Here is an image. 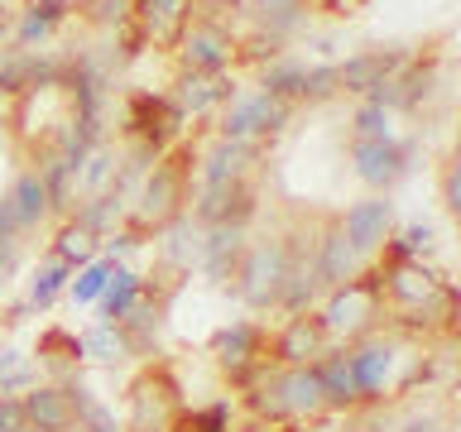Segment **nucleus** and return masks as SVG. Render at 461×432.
Masks as SVG:
<instances>
[{"label":"nucleus","instance_id":"1","mask_svg":"<svg viewBox=\"0 0 461 432\" xmlns=\"http://www.w3.org/2000/svg\"><path fill=\"white\" fill-rule=\"evenodd\" d=\"M197 154L178 149V154H158L149 178H144L140 197H135V226H168L173 216H183L187 202V173H193Z\"/></svg>","mask_w":461,"mask_h":432},{"label":"nucleus","instance_id":"2","mask_svg":"<svg viewBox=\"0 0 461 432\" xmlns=\"http://www.w3.org/2000/svg\"><path fill=\"white\" fill-rule=\"evenodd\" d=\"M240 298L250 308H274L288 284V240H259L240 255Z\"/></svg>","mask_w":461,"mask_h":432},{"label":"nucleus","instance_id":"3","mask_svg":"<svg viewBox=\"0 0 461 432\" xmlns=\"http://www.w3.org/2000/svg\"><path fill=\"white\" fill-rule=\"evenodd\" d=\"M294 121V106L288 101H274L265 92H250V96H230L226 111H221V140H269Z\"/></svg>","mask_w":461,"mask_h":432},{"label":"nucleus","instance_id":"4","mask_svg":"<svg viewBox=\"0 0 461 432\" xmlns=\"http://www.w3.org/2000/svg\"><path fill=\"white\" fill-rule=\"evenodd\" d=\"M173 49H178L183 72H207V77H216V72H226L230 58H236V39H230L216 20H187L183 34L173 39Z\"/></svg>","mask_w":461,"mask_h":432},{"label":"nucleus","instance_id":"5","mask_svg":"<svg viewBox=\"0 0 461 432\" xmlns=\"http://www.w3.org/2000/svg\"><path fill=\"white\" fill-rule=\"evenodd\" d=\"M183 121L187 115L173 106V96H149V92L135 96L125 111V130L135 135V144H144V149H154V154H164L168 140H178Z\"/></svg>","mask_w":461,"mask_h":432},{"label":"nucleus","instance_id":"6","mask_svg":"<svg viewBox=\"0 0 461 432\" xmlns=\"http://www.w3.org/2000/svg\"><path fill=\"white\" fill-rule=\"evenodd\" d=\"M212 351H216L221 370L236 384H255L259 374H265V356H259V351H265V337H259L255 322H230L226 331H216Z\"/></svg>","mask_w":461,"mask_h":432},{"label":"nucleus","instance_id":"7","mask_svg":"<svg viewBox=\"0 0 461 432\" xmlns=\"http://www.w3.org/2000/svg\"><path fill=\"white\" fill-rule=\"evenodd\" d=\"M255 216V183H197V221L202 226H240Z\"/></svg>","mask_w":461,"mask_h":432},{"label":"nucleus","instance_id":"8","mask_svg":"<svg viewBox=\"0 0 461 432\" xmlns=\"http://www.w3.org/2000/svg\"><path fill=\"white\" fill-rule=\"evenodd\" d=\"M173 413H178V384L158 370V374H144V380L135 384L125 428L130 432H168V418Z\"/></svg>","mask_w":461,"mask_h":432},{"label":"nucleus","instance_id":"9","mask_svg":"<svg viewBox=\"0 0 461 432\" xmlns=\"http://www.w3.org/2000/svg\"><path fill=\"white\" fill-rule=\"evenodd\" d=\"M409 158H413V144H399L394 135L389 140H351V164L360 173V183L370 187H389L409 173Z\"/></svg>","mask_w":461,"mask_h":432},{"label":"nucleus","instance_id":"10","mask_svg":"<svg viewBox=\"0 0 461 432\" xmlns=\"http://www.w3.org/2000/svg\"><path fill=\"white\" fill-rule=\"evenodd\" d=\"M409 49H366L356 58H346V63L337 68V86L351 96H370L380 82H389L394 72H403V63H409Z\"/></svg>","mask_w":461,"mask_h":432},{"label":"nucleus","instance_id":"11","mask_svg":"<svg viewBox=\"0 0 461 432\" xmlns=\"http://www.w3.org/2000/svg\"><path fill=\"white\" fill-rule=\"evenodd\" d=\"M389 226H394V202H384V197H360L356 207L341 216V230H346V240H351L356 255L380 250L389 240Z\"/></svg>","mask_w":461,"mask_h":432},{"label":"nucleus","instance_id":"12","mask_svg":"<svg viewBox=\"0 0 461 432\" xmlns=\"http://www.w3.org/2000/svg\"><path fill=\"white\" fill-rule=\"evenodd\" d=\"M255 158H259V144H250V140H216L212 149H202V158H197V183L250 178Z\"/></svg>","mask_w":461,"mask_h":432},{"label":"nucleus","instance_id":"13","mask_svg":"<svg viewBox=\"0 0 461 432\" xmlns=\"http://www.w3.org/2000/svg\"><path fill=\"white\" fill-rule=\"evenodd\" d=\"M312 269H317V284L322 288H341L346 279H356V250L346 240L341 221H331L322 230V240L312 245Z\"/></svg>","mask_w":461,"mask_h":432},{"label":"nucleus","instance_id":"14","mask_svg":"<svg viewBox=\"0 0 461 432\" xmlns=\"http://www.w3.org/2000/svg\"><path fill=\"white\" fill-rule=\"evenodd\" d=\"M20 409H24V423L34 428V432H63V428L77 423V418H72L68 389H53V384H34L20 399Z\"/></svg>","mask_w":461,"mask_h":432},{"label":"nucleus","instance_id":"15","mask_svg":"<svg viewBox=\"0 0 461 432\" xmlns=\"http://www.w3.org/2000/svg\"><path fill=\"white\" fill-rule=\"evenodd\" d=\"M230 96H236V82H226V72H216V77H207V72H183L173 106L183 115H207L216 106H226Z\"/></svg>","mask_w":461,"mask_h":432},{"label":"nucleus","instance_id":"16","mask_svg":"<svg viewBox=\"0 0 461 432\" xmlns=\"http://www.w3.org/2000/svg\"><path fill=\"white\" fill-rule=\"evenodd\" d=\"M322 356V322H312V317H288V327L274 337V360L288 370V365H312V360Z\"/></svg>","mask_w":461,"mask_h":432},{"label":"nucleus","instance_id":"17","mask_svg":"<svg viewBox=\"0 0 461 432\" xmlns=\"http://www.w3.org/2000/svg\"><path fill=\"white\" fill-rule=\"evenodd\" d=\"M0 202H5V212H10L14 230H29V226H39L43 216H49V187H43L39 168H24L20 178L10 183V193L0 197Z\"/></svg>","mask_w":461,"mask_h":432},{"label":"nucleus","instance_id":"18","mask_svg":"<svg viewBox=\"0 0 461 432\" xmlns=\"http://www.w3.org/2000/svg\"><path fill=\"white\" fill-rule=\"evenodd\" d=\"M274 389H279L288 418H312V413L327 409L322 384H317V370L312 365H288L284 374H274Z\"/></svg>","mask_w":461,"mask_h":432},{"label":"nucleus","instance_id":"19","mask_svg":"<svg viewBox=\"0 0 461 432\" xmlns=\"http://www.w3.org/2000/svg\"><path fill=\"white\" fill-rule=\"evenodd\" d=\"M135 24L144 29V39H178L183 24L193 20V0H135L130 5Z\"/></svg>","mask_w":461,"mask_h":432},{"label":"nucleus","instance_id":"20","mask_svg":"<svg viewBox=\"0 0 461 432\" xmlns=\"http://www.w3.org/2000/svg\"><path fill=\"white\" fill-rule=\"evenodd\" d=\"M346 365H351V380L360 389V399H375L389 380V365H394V351L384 341H366L356 351H346Z\"/></svg>","mask_w":461,"mask_h":432},{"label":"nucleus","instance_id":"21","mask_svg":"<svg viewBox=\"0 0 461 432\" xmlns=\"http://www.w3.org/2000/svg\"><path fill=\"white\" fill-rule=\"evenodd\" d=\"M240 255H245V230L240 226H212V236L202 240V269L212 279H230L240 269Z\"/></svg>","mask_w":461,"mask_h":432},{"label":"nucleus","instance_id":"22","mask_svg":"<svg viewBox=\"0 0 461 432\" xmlns=\"http://www.w3.org/2000/svg\"><path fill=\"white\" fill-rule=\"evenodd\" d=\"M312 370H317V384H322L327 409H351L360 399V389L351 380V365H346V351H322L312 360Z\"/></svg>","mask_w":461,"mask_h":432},{"label":"nucleus","instance_id":"23","mask_svg":"<svg viewBox=\"0 0 461 432\" xmlns=\"http://www.w3.org/2000/svg\"><path fill=\"white\" fill-rule=\"evenodd\" d=\"M68 20L63 5H24L20 24H14V49H34V43H49L53 29Z\"/></svg>","mask_w":461,"mask_h":432},{"label":"nucleus","instance_id":"24","mask_svg":"<svg viewBox=\"0 0 461 432\" xmlns=\"http://www.w3.org/2000/svg\"><path fill=\"white\" fill-rule=\"evenodd\" d=\"M140 293H144V279H140V274L115 265L111 284L101 288V312H106V322H121V317H125V312L140 302Z\"/></svg>","mask_w":461,"mask_h":432},{"label":"nucleus","instance_id":"25","mask_svg":"<svg viewBox=\"0 0 461 432\" xmlns=\"http://www.w3.org/2000/svg\"><path fill=\"white\" fill-rule=\"evenodd\" d=\"M259 92L274 96V101H288V106H298V101H303V63H294V58H274V63H265Z\"/></svg>","mask_w":461,"mask_h":432},{"label":"nucleus","instance_id":"26","mask_svg":"<svg viewBox=\"0 0 461 432\" xmlns=\"http://www.w3.org/2000/svg\"><path fill=\"white\" fill-rule=\"evenodd\" d=\"M303 10H308V0H250L255 24L265 29V34H274V39H284L288 29L303 20Z\"/></svg>","mask_w":461,"mask_h":432},{"label":"nucleus","instance_id":"27","mask_svg":"<svg viewBox=\"0 0 461 432\" xmlns=\"http://www.w3.org/2000/svg\"><path fill=\"white\" fill-rule=\"evenodd\" d=\"M125 351H130V341L115 322H101L82 337V356H92V360H125Z\"/></svg>","mask_w":461,"mask_h":432},{"label":"nucleus","instance_id":"28","mask_svg":"<svg viewBox=\"0 0 461 432\" xmlns=\"http://www.w3.org/2000/svg\"><path fill=\"white\" fill-rule=\"evenodd\" d=\"M92 255H96V245H92V230L86 226H63V236H58V255L53 259H63L68 269H77V265H92Z\"/></svg>","mask_w":461,"mask_h":432},{"label":"nucleus","instance_id":"29","mask_svg":"<svg viewBox=\"0 0 461 432\" xmlns=\"http://www.w3.org/2000/svg\"><path fill=\"white\" fill-rule=\"evenodd\" d=\"M68 279H72V269L63 265V259H49V265H43L39 274H34V288H29V302H34V308H49V302L63 293L68 288Z\"/></svg>","mask_w":461,"mask_h":432},{"label":"nucleus","instance_id":"30","mask_svg":"<svg viewBox=\"0 0 461 432\" xmlns=\"http://www.w3.org/2000/svg\"><path fill=\"white\" fill-rule=\"evenodd\" d=\"M115 274V259H92V265H82V274L72 279V302H96L101 288L111 284Z\"/></svg>","mask_w":461,"mask_h":432},{"label":"nucleus","instance_id":"31","mask_svg":"<svg viewBox=\"0 0 461 432\" xmlns=\"http://www.w3.org/2000/svg\"><path fill=\"white\" fill-rule=\"evenodd\" d=\"M121 207H125V197H121V193H101L96 202H86V207H82L77 226H86L92 236H96V230H111V226H115V216H121Z\"/></svg>","mask_w":461,"mask_h":432},{"label":"nucleus","instance_id":"32","mask_svg":"<svg viewBox=\"0 0 461 432\" xmlns=\"http://www.w3.org/2000/svg\"><path fill=\"white\" fill-rule=\"evenodd\" d=\"M178 432H230V403H207L197 413H178Z\"/></svg>","mask_w":461,"mask_h":432},{"label":"nucleus","instance_id":"33","mask_svg":"<svg viewBox=\"0 0 461 432\" xmlns=\"http://www.w3.org/2000/svg\"><path fill=\"white\" fill-rule=\"evenodd\" d=\"M341 86H337V63H317V68H303V101H331Z\"/></svg>","mask_w":461,"mask_h":432},{"label":"nucleus","instance_id":"34","mask_svg":"<svg viewBox=\"0 0 461 432\" xmlns=\"http://www.w3.org/2000/svg\"><path fill=\"white\" fill-rule=\"evenodd\" d=\"M356 140H389V111L366 96L356 111Z\"/></svg>","mask_w":461,"mask_h":432},{"label":"nucleus","instance_id":"35","mask_svg":"<svg viewBox=\"0 0 461 432\" xmlns=\"http://www.w3.org/2000/svg\"><path fill=\"white\" fill-rule=\"evenodd\" d=\"M250 409H255V418H269V423H288V409H284V399H279V389H274V380L250 389Z\"/></svg>","mask_w":461,"mask_h":432},{"label":"nucleus","instance_id":"36","mask_svg":"<svg viewBox=\"0 0 461 432\" xmlns=\"http://www.w3.org/2000/svg\"><path fill=\"white\" fill-rule=\"evenodd\" d=\"M432 245V226H423V221H413V226H403V236L389 245V255L394 259H413L418 250H428Z\"/></svg>","mask_w":461,"mask_h":432},{"label":"nucleus","instance_id":"37","mask_svg":"<svg viewBox=\"0 0 461 432\" xmlns=\"http://www.w3.org/2000/svg\"><path fill=\"white\" fill-rule=\"evenodd\" d=\"M130 5H135V0H82V10H92L96 24H115V29L130 20Z\"/></svg>","mask_w":461,"mask_h":432},{"label":"nucleus","instance_id":"38","mask_svg":"<svg viewBox=\"0 0 461 432\" xmlns=\"http://www.w3.org/2000/svg\"><path fill=\"white\" fill-rule=\"evenodd\" d=\"M0 432H29L24 409H20V399H14V394H0Z\"/></svg>","mask_w":461,"mask_h":432},{"label":"nucleus","instance_id":"39","mask_svg":"<svg viewBox=\"0 0 461 432\" xmlns=\"http://www.w3.org/2000/svg\"><path fill=\"white\" fill-rule=\"evenodd\" d=\"M442 207L447 212L461 207V173H456V164H447V173H442Z\"/></svg>","mask_w":461,"mask_h":432},{"label":"nucleus","instance_id":"40","mask_svg":"<svg viewBox=\"0 0 461 432\" xmlns=\"http://www.w3.org/2000/svg\"><path fill=\"white\" fill-rule=\"evenodd\" d=\"M403 432H442V423H438V418H413Z\"/></svg>","mask_w":461,"mask_h":432},{"label":"nucleus","instance_id":"41","mask_svg":"<svg viewBox=\"0 0 461 432\" xmlns=\"http://www.w3.org/2000/svg\"><path fill=\"white\" fill-rule=\"evenodd\" d=\"M14 265V245H0V274H5Z\"/></svg>","mask_w":461,"mask_h":432},{"label":"nucleus","instance_id":"42","mask_svg":"<svg viewBox=\"0 0 461 432\" xmlns=\"http://www.w3.org/2000/svg\"><path fill=\"white\" fill-rule=\"evenodd\" d=\"M29 5H63V10H72V5H82V0H29Z\"/></svg>","mask_w":461,"mask_h":432},{"label":"nucleus","instance_id":"43","mask_svg":"<svg viewBox=\"0 0 461 432\" xmlns=\"http://www.w3.org/2000/svg\"><path fill=\"white\" fill-rule=\"evenodd\" d=\"M63 432H86V428H82V423H72V428H63Z\"/></svg>","mask_w":461,"mask_h":432}]
</instances>
